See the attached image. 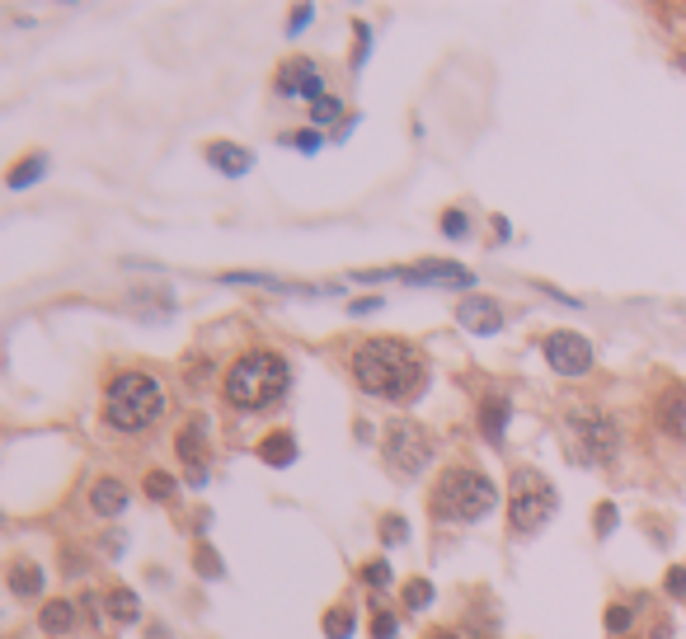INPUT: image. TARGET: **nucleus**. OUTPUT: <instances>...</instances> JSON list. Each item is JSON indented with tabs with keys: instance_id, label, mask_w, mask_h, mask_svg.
Here are the masks:
<instances>
[{
	"instance_id": "aec40b11",
	"label": "nucleus",
	"mask_w": 686,
	"mask_h": 639,
	"mask_svg": "<svg viewBox=\"0 0 686 639\" xmlns=\"http://www.w3.org/2000/svg\"><path fill=\"white\" fill-rule=\"evenodd\" d=\"M104 602H109V616L118 625H132L141 616V602H137V593H132V588H113Z\"/></svg>"
},
{
	"instance_id": "b1692460",
	"label": "nucleus",
	"mask_w": 686,
	"mask_h": 639,
	"mask_svg": "<svg viewBox=\"0 0 686 639\" xmlns=\"http://www.w3.org/2000/svg\"><path fill=\"white\" fill-rule=\"evenodd\" d=\"M428 602H433V583H428V578H409V583H405V607L409 611H423Z\"/></svg>"
},
{
	"instance_id": "412c9836",
	"label": "nucleus",
	"mask_w": 686,
	"mask_h": 639,
	"mask_svg": "<svg viewBox=\"0 0 686 639\" xmlns=\"http://www.w3.org/2000/svg\"><path fill=\"white\" fill-rule=\"evenodd\" d=\"M43 170H47V156H24L15 170H10V179H5V184H10V188H29L33 179H43Z\"/></svg>"
},
{
	"instance_id": "0eeeda50",
	"label": "nucleus",
	"mask_w": 686,
	"mask_h": 639,
	"mask_svg": "<svg viewBox=\"0 0 686 639\" xmlns=\"http://www.w3.org/2000/svg\"><path fill=\"white\" fill-rule=\"evenodd\" d=\"M381 452H386V466L409 480V475H423V470L433 466V437L423 433L419 423H390L386 437H381Z\"/></svg>"
},
{
	"instance_id": "cd10ccee",
	"label": "nucleus",
	"mask_w": 686,
	"mask_h": 639,
	"mask_svg": "<svg viewBox=\"0 0 686 639\" xmlns=\"http://www.w3.org/2000/svg\"><path fill=\"white\" fill-rule=\"evenodd\" d=\"M339 113H343V99H339V94H325L320 104H311V118H315V123H334Z\"/></svg>"
},
{
	"instance_id": "4468645a",
	"label": "nucleus",
	"mask_w": 686,
	"mask_h": 639,
	"mask_svg": "<svg viewBox=\"0 0 686 639\" xmlns=\"http://www.w3.org/2000/svg\"><path fill=\"white\" fill-rule=\"evenodd\" d=\"M207 165L212 170H221V174H231V179H240V174H250V165H254V156L245 151V146H235V141H207Z\"/></svg>"
},
{
	"instance_id": "20e7f679",
	"label": "nucleus",
	"mask_w": 686,
	"mask_h": 639,
	"mask_svg": "<svg viewBox=\"0 0 686 639\" xmlns=\"http://www.w3.org/2000/svg\"><path fill=\"white\" fill-rule=\"evenodd\" d=\"M165 414V386L146 372H123L113 376L104 390V423L118 433H141Z\"/></svg>"
},
{
	"instance_id": "6e6552de",
	"label": "nucleus",
	"mask_w": 686,
	"mask_h": 639,
	"mask_svg": "<svg viewBox=\"0 0 686 639\" xmlns=\"http://www.w3.org/2000/svg\"><path fill=\"white\" fill-rule=\"evenodd\" d=\"M546 362L550 372L560 376H588L593 372V343L574 329H555V334H546Z\"/></svg>"
},
{
	"instance_id": "1a4fd4ad",
	"label": "nucleus",
	"mask_w": 686,
	"mask_h": 639,
	"mask_svg": "<svg viewBox=\"0 0 686 639\" xmlns=\"http://www.w3.org/2000/svg\"><path fill=\"white\" fill-rule=\"evenodd\" d=\"M273 90L282 94V99H306V104H320L325 99V76H320V66L311 62V57H287L278 71V80H273Z\"/></svg>"
},
{
	"instance_id": "39448f33",
	"label": "nucleus",
	"mask_w": 686,
	"mask_h": 639,
	"mask_svg": "<svg viewBox=\"0 0 686 639\" xmlns=\"http://www.w3.org/2000/svg\"><path fill=\"white\" fill-rule=\"evenodd\" d=\"M555 517V484L541 475V470H513V484H508V527L517 536H536Z\"/></svg>"
},
{
	"instance_id": "ddd939ff",
	"label": "nucleus",
	"mask_w": 686,
	"mask_h": 639,
	"mask_svg": "<svg viewBox=\"0 0 686 639\" xmlns=\"http://www.w3.org/2000/svg\"><path fill=\"white\" fill-rule=\"evenodd\" d=\"M395 278L405 282H456V287H475V273L461 264H442V259H428V264L414 268H395Z\"/></svg>"
},
{
	"instance_id": "9d476101",
	"label": "nucleus",
	"mask_w": 686,
	"mask_h": 639,
	"mask_svg": "<svg viewBox=\"0 0 686 639\" xmlns=\"http://www.w3.org/2000/svg\"><path fill=\"white\" fill-rule=\"evenodd\" d=\"M654 419L672 442H686V381H672L654 400Z\"/></svg>"
},
{
	"instance_id": "f8f14e48",
	"label": "nucleus",
	"mask_w": 686,
	"mask_h": 639,
	"mask_svg": "<svg viewBox=\"0 0 686 639\" xmlns=\"http://www.w3.org/2000/svg\"><path fill=\"white\" fill-rule=\"evenodd\" d=\"M207 423L203 419H188L179 428V442H174V452L188 461V480L193 484H207V470H203V447H207Z\"/></svg>"
},
{
	"instance_id": "2f4dec72",
	"label": "nucleus",
	"mask_w": 686,
	"mask_h": 639,
	"mask_svg": "<svg viewBox=\"0 0 686 639\" xmlns=\"http://www.w3.org/2000/svg\"><path fill=\"white\" fill-rule=\"evenodd\" d=\"M663 593H668V597H686V564L668 569V578H663Z\"/></svg>"
},
{
	"instance_id": "7ed1b4c3",
	"label": "nucleus",
	"mask_w": 686,
	"mask_h": 639,
	"mask_svg": "<svg viewBox=\"0 0 686 639\" xmlns=\"http://www.w3.org/2000/svg\"><path fill=\"white\" fill-rule=\"evenodd\" d=\"M499 508V484L480 475V470H447L428 494V513L433 522H480Z\"/></svg>"
},
{
	"instance_id": "473e14b6",
	"label": "nucleus",
	"mask_w": 686,
	"mask_h": 639,
	"mask_svg": "<svg viewBox=\"0 0 686 639\" xmlns=\"http://www.w3.org/2000/svg\"><path fill=\"white\" fill-rule=\"evenodd\" d=\"M381 536H386L390 546H395V541H405V536H409V527H405V517H395V513H390V517H386V522H381Z\"/></svg>"
},
{
	"instance_id": "e433bc0d",
	"label": "nucleus",
	"mask_w": 686,
	"mask_h": 639,
	"mask_svg": "<svg viewBox=\"0 0 686 639\" xmlns=\"http://www.w3.org/2000/svg\"><path fill=\"white\" fill-rule=\"evenodd\" d=\"M372 311H381V297H362V301H353V315H372Z\"/></svg>"
},
{
	"instance_id": "f03ea898",
	"label": "nucleus",
	"mask_w": 686,
	"mask_h": 639,
	"mask_svg": "<svg viewBox=\"0 0 686 639\" xmlns=\"http://www.w3.org/2000/svg\"><path fill=\"white\" fill-rule=\"evenodd\" d=\"M292 386V367L282 353L273 348H250L231 362L226 372V400H231L240 414H259V409H273Z\"/></svg>"
},
{
	"instance_id": "c756f323",
	"label": "nucleus",
	"mask_w": 686,
	"mask_h": 639,
	"mask_svg": "<svg viewBox=\"0 0 686 639\" xmlns=\"http://www.w3.org/2000/svg\"><path fill=\"white\" fill-rule=\"evenodd\" d=\"M630 625H635V611H630V607H621V602H616V607L607 611V630H611V635H625Z\"/></svg>"
},
{
	"instance_id": "58836bf2",
	"label": "nucleus",
	"mask_w": 686,
	"mask_h": 639,
	"mask_svg": "<svg viewBox=\"0 0 686 639\" xmlns=\"http://www.w3.org/2000/svg\"><path fill=\"white\" fill-rule=\"evenodd\" d=\"M677 66H682V71H686V52H682V57H677Z\"/></svg>"
},
{
	"instance_id": "7c9ffc66",
	"label": "nucleus",
	"mask_w": 686,
	"mask_h": 639,
	"mask_svg": "<svg viewBox=\"0 0 686 639\" xmlns=\"http://www.w3.org/2000/svg\"><path fill=\"white\" fill-rule=\"evenodd\" d=\"M367 630H372V639H395V630H400V625H395V616H390V611H372V625H367Z\"/></svg>"
},
{
	"instance_id": "bb28decb",
	"label": "nucleus",
	"mask_w": 686,
	"mask_h": 639,
	"mask_svg": "<svg viewBox=\"0 0 686 639\" xmlns=\"http://www.w3.org/2000/svg\"><path fill=\"white\" fill-rule=\"evenodd\" d=\"M616 522H621V508H616V503H597V513H593V531H597V536H611V531H616Z\"/></svg>"
},
{
	"instance_id": "c9c22d12",
	"label": "nucleus",
	"mask_w": 686,
	"mask_h": 639,
	"mask_svg": "<svg viewBox=\"0 0 686 639\" xmlns=\"http://www.w3.org/2000/svg\"><path fill=\"white\" fill-rule=\"evenodd\" d=\"M367 43H372V29H367V24H358V62H353V66L367 62Z\"/></svg>"
},
{
	"instance_id": "f257e3e1",
	"label": "nucleus",
	"mask_w": 686,
	"mask_h": 639,
	"mask_svg": "<svg viewBox=\"0 0 686 639\" xmlns=\"http://www.w3.org/2000/svg\"><path fill=\"white\" fill-rule=\"evenodd\" d=\"M348 372L358 381L362 395H376V400H390V405H409L423 390V367L419 348H409L405 339H362L348 358Z\"/></svg>"
},
{
	"instance_id": "4c0bfd02",
	"label": "nucleus",
	"mask_w": 686,
	"mask_h": 639,
	"mask_svg": "<svg viewBox=\"0 0 686 639\" xmlns=\"http://www.w3.org/2000/svg\"><path fill=\"white\" fill-rule=\"evenodd\" d=\"M428 639H461V635H456L452 625H442V630H433V635H428Z\"/></svg>"
},
{
	"instance_id": "a878e982",
	"label": "nucleus",
	"mask_w": 686,
	"mask_h": 639,
	"mask_svg": "<svg viewBox=\"0 0 686 639\" xmlns=\"http://www.w3.org/2000/svg\"><path fill=\"white\" fill-rule=\"evenodd\" d=\"M362 583H367L372 593H381V588L390 583V564L386 560H367V564H362Z\"/></svg>"
},
{
	"instance_id": "f704fd0d",
	"label": "nucleus",
	"mask_w": 686,
	"mask_h": 639,
	"mask_svg": "<svg viewBox=\"0 0 686 639\" xmlns=\"http://www.w3.org/2000/svg\"><path fill=\"white\" fill-rule=\"evenodd\" d=\"M311 15H315V5H297V10H292V24H287V33H301L306 24H311Z\"/></svg>"
},
{
	"instance_id": "423d86ee",
	"label": "nucleus",
	"mask_w": 686,
	"mask_h": 639,
	"mask_svg": "<svg viewBox=\"0 0 686 639\" xmlns=\"http://www.w3.org/2000/svg\"><path fill=\"white\" fill-rule=\"evenodd\" d=\"M564 423H569L574 461H583V466H602V461H611V456L621 452V423L611 419L607 409L574 405L564 414Z\"/></svg>"
},
{
	"instance_id": "dca6fc26",
	"label": "nucleus",
	"mask_w": 686,
	"mask_h": 639,
	"mask_svg": "<svg viewBox=\"0 0 686 639\" xmlns=\"http://www.w3.org/2000/svg\"><path fill=\"white\" fill-rule=\"evenodd\" d=\"M508 419H513V405L503 400V395H489L480 405V433L489 437V442H503V433H508Z\"/></svg>"
},
{
	"instance_id": "a211bd4d",
	"label": "nucleus",
	"mask_w": 686,
	"mask_h": 639,
	"mask_svg": "<svg viewBox=\"0 0 686 639\" xmlns=\"http://www.w3.org/2000/svg\"><path fill=\"white\" fill-rule=\"evenodd\" d=\"M259 461H264V466H292V461H297V437L292 433H268L264 442H259Z\"/></svg>"
},
{
	"instance_id": "393cba45",
	"label": "nucleus",
	"mask_w": 686,
	"mask_h": 639,
	"mask_svg": "<svg viewBox=\"0 0 686 639\" xmlns=\"http://www.w3.org/2000/svg\"><path fill=\"white\" fill-rule=\"evenodd\" d=\"M193 569H198L203 578H221V574H226V564L217 560V550H212V546H198V555H193Z\"/></svg>"
},
{
	"instance_id": "72a5a7b5",
	"label": "nucleus",
	"mask_w": 686,
	"mask_h": 639,
	"mask_svg": "<svg viewBox=\"0 0 686 639\" xmlns=\"http://www.w3.org/2000/svg\"><path fill=\"white\" fill-rule=\"evenodd\" d=\"M282 141H287V146H301V151H320V137H315L311 127H306V132H287Z\"/></svg>"
},
{
	"instance_id": "5701e85b",
	"label": "nucleus",
	"mask_w": 686,
	"mask_h": 639,
	"mask_svg": "<svg viewBox=\"0 0 686 639\" xmlns=\"http://www.w3.org/2000/svg\"><path fill=\"white\" fill-rule=\"evenodd\" d=\"M353 635V611L348 607H334L325 616V639H348Z\"/></svg>"
},
{
	"instance_id": "4be33fe9",
	"label": "nucleus",
	"mask_w": 686,
	"mask_h": 639,
	"mask_svg": "<svg viewBox=\"0 0 686 639\" xmlns=\"http://www.w3.org/2000/svg\"><path fill=\"white\" fill-rule=\"evenodd\" d=\"M141 489H146V499H156V503H170L174 499V475H165V470H151L146 480H141Z\"/></svg>"
},
{
	"instance_id": "9b49d317",
	"label": "nucleus",
	"mask_w": 686,
	"mask_h": 639,
	"mask_svg": "<svg viewBox=\"0 0 686 639\" xmlns=\"http://www.w3.org/2000/svg\"><path fill=\"white\" fill-rule=\"evenodd\" d=\"M456 320L470 329V334H499L503 329V306L489 297H466L456 306Z\"/></svg>"
},
{
	"instance_id": "6ab92c4d",
	"label": "nucleus",
	"mask_w": 686,
	"mask_h": 639,
	"mask_svg": "<svg viewBox=\"0 0 686 639\" xmlns=\"http://www.w3.org/2000/svg\"><path fill=\"white\" fill-rule=\"evenodd\" d=\"M5 583H10V593L15 597H38L43 593V569L33 560H15L10 564V574H5Z\"/></svg>"
},
{
	"instance_id": "f3484780",
	"label": "nucleus",
	"mask_w": 686,
	"mask_h": 639,
	"mask_svg": "<svg viewBox=\"0 0 686 639\" xmlns=\"http://www.w3.org/2000/svg\"><path fill=\"white\" fill-rule=\"evenodd\" d=\"M76 621H80V611H76V602H71V597L47 602L43 616H38V625H43L47 635H71V630H76Z\"/></svg>"
},
{
	"instance_id": "2eb2a0df",
	"label": "nucleus",
	"mask_w": 686,
	"mask_h": 639,
	"mask_svg": "<svg viewBox=\"0 0 686 639\" xmlns=\"http://www.w3.org/2000/svg\"><path fill=\"white\" fill-rule=\"evenodd\" d=\"M90 508L99 517H118V513H127V484L123 480H99L94 484V494H90Z\"/></svg>"
},
{
	"instance_id": "c85d7f7f",
	"label": "nucleus",
	"mask_w": 686,
	"mask_h": 639,
	"mask_svg": "<svg viewBox=\"0 0 686 639\" xmlns=\"http://www.w3.org/2000/svg\"><path fill=\"white\" fill-rule=\"evenodd\" d=\"M470 231V221L461 207H452V212H442V235H452V240H461V235Z\"/></svg>"
}]
</instances>
